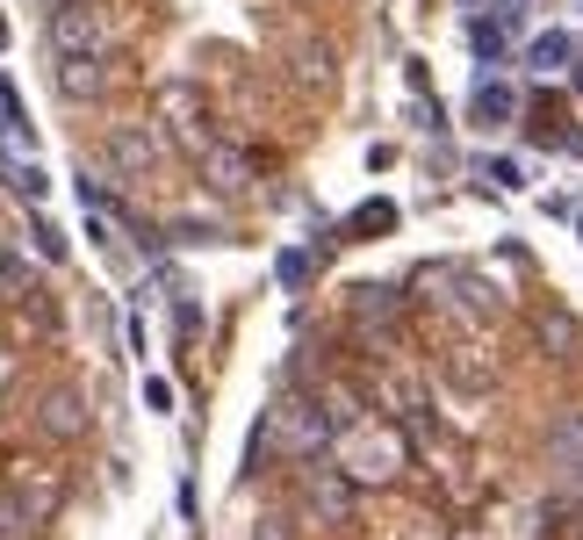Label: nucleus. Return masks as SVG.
<instances>
[{"label":"nucleus","mask_w":583,"mask_h":540,"mask_svg":"<svg viewBox=\"0 0 583 540\" xmlns=\"http://www.w3.org/2000/svg\"><path fill=\"white\" fill-rule=\"evenodd\" d=\"M51 51H58V58H108V15L94 0L51 8Z\"/></svg>","instance_id":"obj_1"},{"label":"nucleus","mask_w":583,"mask_h":540,"mask_svg":"<svg viewBox=\"0 0 583 540\" xmlns=\"http://www.w3.org/2000/svg\"><path fill=\"white\" fill-rule=\"evenodd\" d=\"M397 462H403V447L389 440V432H375V440H354V447H346V476H354V483H389V476H397Z\"/></svg>","instance_id":"obj_2"},{"label":"nucleus","mask_w":583,"mask_h":540,"mask_svg":"<svg viewBox=\"0 0 583 540\" xmlns=\"http://www.w3.org/2000/svg\"><path fill=\"white\" fill-rule=\"evenodd\" d=\"M468 116H476L483 130H505L511 116H519V87H505V79H476V94H468Z\"/></svg>","instance_id":"obj_3"},{"label":"nucleus","mask_w":583,"mask_h":540,"mask_svg":"<svg viewBox=\"0 0 583 540\" xmlns=\"http://www.w3.org/2000/svg\"><path fill=\"white\" fill-rule=\"evenodd\" d=\"M310 511L338 526L346 511H354V476H332V468H317V476H310Z\"/></svg>","instance_id":"obj_4"},{"label":"nucleus","mask_w":583,"mask_h":540,"mask_svg":"<svg viewBox=\"0 0 583 540\" xmlns=\"http://www.w3.org/2000/svg\"><path fill=\"white\" fill-rule=\"evenodd\" d=\"M36 425H44L51 440H73V432L87 425V411H79L73 389H44V403H36Z\"/></svg>","instance_id":"obj_5"},{"label":"nucleus","mask_w":583,"mask_h":540,"mask_svg":"<svg viewBox=\"0 0 583 540\" xmlns=\"http://www.w3.org/2000/svg\"><path fill=\"white\" fill-rule=\"evenodd\" d=\"M152 159H159L152 130H116V144H108V166H116V173H144Z\"/></svg>","instance_id":"obj_6"},{"label":"nucleus","mask_w":583,"mask_h":540,"mask_svg":"<svg viewBox=\"0 0 583 540\" xmlns=\"http://www.w3.org/2000/svg\"><path fill=\"white\" fill-rule=\"evenodd\" d=\"M526 65H533V73H562V65H576V36H569V30H540L533 44H526Z\"/></svg>","instance_id":"obj_7"},{"label":"nucleus","mask_w":583,"mask_h":540,"mask_svg":"<svg viewBox=\"0 0 583 540\" xmlns=\"http://www.w3.org/2000/svg\"><path fill=\"white\" fill-rule=\"evenodd\" d=\"M58 87L73 94V101H87V94H101V87H108L101 58H65V65H58Z\"/></svg>","instance_id":"obj_8"},{"label":"nucleus","mask_w":583,"mask_h":540,"mask_svg":"<svg viewBox=\"0 0 583 540\" xmlns=\"http://www.w3.org/2000/svg\"><path fill=\"white\" fill-rule=\"evenodd\" d=\"M354 317L360 324H397V289H382V281H368V289H354Z\"/></svg>","instance_id":"obj_9"},{"label":"nucleus","mask_w":583,"mask_h":540,"mask_svg":"<svg viewBox=\"0 0 583 540\" xmlns=\"http://www.w3.org/2000/svg\"><path fill=\"white\" fill-rule=\"evenodd\" d=\"M202 166H209V181L224 187V195H238V187L252 181V166H246L238 152H224V144H209V152H202Z\"/></svg>","instance_id":"obj_10"},{"label":"nucleus","mask_w":583,"mask_h":540,"mask_svg":"<svg viewBox=\"0 0 583 540\" xmlns=\"http://www.w3.org/2000/svg\"><path fill=\"white\" fill-rule=\"evenodd\" d=\"M490 22H497L505 36H519V30H526V0H490Z\"/></svg>","instance_id":"obj_11"},{"label":"nucleus","mask_w":583,"mask_h":540,"mask_svg":"<svg viewBox=\"0 0 583 540\" xmlns=\"http://www.w3.org/2000/svg\"><path fill=\"white\" fill-rule=\"evenodd\" d=\"M483 181H497V187H526V166H519V159H490V166H483Z\"/></svg>","instance_id":"obj_12"},{"label":"nucleus","mask_w":583,"mask_h":540,"mask_svg":"<svg viewBox=\"0 0 583 540\" xmlns=\"http://www.w3.org/2000/svg\"><path fill=\"white\" fill-rule=\"evenodd\" d=\"M246 540H295V526L281 519V511H267V519H252V533Z\"/></svg>","instance_id":"obj_13"},{"label":"nucleus","mask_w":583,"mask_h":540,"mask_svg":"<svg viewBox=\"0 0 583 540\" xmlns=\"http://www.w3.org/2000/svg\"><path fill=\"white\" fill-rule=\"evenodd\" d=\"M354 224H360V231H382V224H397V209H389V202H368Z\"/></svg>","instance_id":"obj_14"},{"label":"nucleus","mask_w":583,"mask_h":540,"mask_svg":"<svg viewBox=\"0 0 583 540\" xmlns=\"http://www.w3.org/2000/svg\"><path fill=\"white\" fill-rule=\"evenodd\" d=\"M144 403H152V411H173V382H166V375H152V382H144Z\"/></svg>","instance_id":"obj_15"},{"label":"nucleus","mask_w":583,"mask_h":540,"mask_svg":"<svg viewBox=\"0 0 583 540\" xmlns=\"http://www.w3.org/2000/svg\"><path fill=\"white\" fill-rule=\"evenodd\" d=\"M36 252H44V260H65V238L51 231V224H36Z\"/></svg>","instance_id":"obj_16"},{"label":"nucleus","mask_w":583,"mask_h":540,"mask_svg":"<svg viewBox=\"0 0 583 540\" xmlns=\"http://www.w3.org/2000/svg\"><path fill=\"white\" fill-rule=\"evenodd\" d=\"M0 44H8V22H0Z\"/></svg>","instance_id":"obj_17"},{"label":"nucleus","mask_w":583,"mask_h":540,"mask_svg":"<svg viewBox=\"0 0 583 540\" xmlns=\"http://www.w3.org/2000/svg\"><path fill=\"white\" fill-rule=\"evenodd\" d=\"M44 8H65V0H44Z\"/></svg>","instance_id":"obj_18"},{"label":"nucleus","mask_w":583,"mask_h":540,"mask_svg":"<svg viewBox=\"0 0 583 540\" xmlns=\"http://www.w3.org/2000/svg\"><path fill=\"white\" fill-rule=\"evenodd\" d=\"M576 94H583V73H576Z\"/></svg>","instance_id":"obj_19"},{"label":"nucleus","mask_w":583,"mask_h":540,"mask_svg":"<svg viewBox=\"0 0 583 540\" xmlns=\"http://www.w3.org/2000/svg\"><path fill=\"white\" fill-rule=\"evenodd\" d=\"M576 231H583V216H576Z\"/></svg>","instance_id":"obj_20"}]
</instances>
